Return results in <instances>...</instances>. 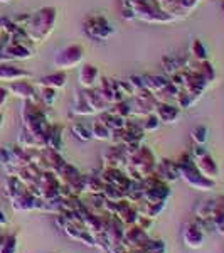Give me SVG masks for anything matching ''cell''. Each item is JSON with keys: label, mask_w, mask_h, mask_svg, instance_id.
Returning <instances> with one entry per match:
<instances>
[{"label": "cell", "mask_w": 224, "mask_h": 253, "mask_svg": "<svg viewBox=\"0 0 224 253\" xmlns=\"http://www.w3.org/2000/svg\"><path fill=\"white\" fill-rule=\"evenodd\" d=\"M56 20H58V10L54 7H44L29 15V22L24 31L34 44L42 42L54 31Z\"/></svg>", "instance_id": "6da1fadb"}, {"label": "cell", "mask_w": 224, "mask_h": 253, "mask_svg": "<svg viewBox=\"0 0 224 253\" xmlns=\"http://www.w3.org/2000/svg\"><path fill=\"white\" fill-rule=\"evenodd\" d=\"M84 32L89 39L101 42V41H108L115 34V27L103 15H91L84 20Z\"/></svg>", "instance_id": "7a4b0ae2"}, {"label": "cell", "mask_w": 224, "mask_h": 253, "mask_svg": "<svg viewBox=\"0 0 224 253\" xmlns=\"http://www.w3.org/2000/svg\"><path fill=\"white\" fill-rule=\"evenodd\" d=\"M84 58V49L79 44H69V46L59 49L54 56V66L66 71V69H73L83 61Z\"/></svg>", "instance_id": "3957f363"}, {"label": "cell", "mask_w": 224, "mask_h": 253, "mask_svg": "<svg viewBox=\"0 0 224 253\" xmlns=\"http://www.w3.org/2000/svg\"><path fill=\"white\" fill-rule=\"evenodd\" d=\"M100 69L93 64H83L78 71V81L81 88H96V84L100 83Z\"/></svg>", "instance_id": "277c9868"}, {"label": "cell", "mask_w": 224, "mask_h": 253, "mask_svg": "<svg viewBox=\"0 0 224 253\" xmlns=\"http://www.w3.org/2000/svg\"><path fill=\"white\" fill-rule=\"evenodd\" d=\"M9 91L14 93L15 96L26 100H34L36 95H37V86H34L32 83H29L27 80H19V81H12L9 83Z\"/></svg>", "instance_id": "5b68a950"}, {"label": "cell", "mask_w": 224, "mask_h": 253, "mask_svg": "<svg viewBox=\"0 0 224 253\" xmlns=\"http://www.w3.org/2000/svg\"><path fill=\"white\" fill-rule=\"evenodd\" d=\"M27 78H31V73L26 71V69L17 68V66H14V64H9V63L0 64V81L12 83V81L27 80Z\"/></svg>", "instance_id": "8992f818"}, {"label": "cell", "mask_w": 224, "mask_h": 253, "mask_svg": "<svg viewBox=\"0 0 224 253\" xmlns=\"http://www.w3.org/2000/svg\"><path fill=\"white\" fill-rule=\"evenodd\" d=\"M155 115L164 124H176L179 118H181V108L174 107L170 103H158L155 108Z\"/></svg>", "instance_id": "52a82bcc"}, {"label": "cell", "mask_w": 224, "mask_h": 253, "mask_svg": "<svg viewBox=\"0 0 224 253\" xmlns=\"http://www.w3.org/2000/svg\"><path fill=\"white\" fill-rule=\"evenodd\" d=\"M142 83H144V88L149 89L152 95H157L162 89H165L169 86L170 80L165 78V76H153V75H145L142 76Z\"/></svg>", "instance_id": "ba28073f"}, {"label": "cell", "mask_w": 224, "mask_h": 253, "mask_svg": "<svg viewBox=\"0 0 224 253\" xmlns=\"http://www.w3.org/2000/svg\"><path fill=\"white\" fill-rule=\"evenodd\" d=\"M162 64H164V69H165L167 75L174 76L186 68V59L177 58V56H165V58L162 59Z\"/></svg>", "instance_id": "9c48e42d"}, {"label": "cell", "mask_w": 224, "mask_h": 253, "mask_svg": "<svg viewBox=\"0 0 224 253\" xmlns=\"http://www.w3.org/2000/svg\"><path fill=\"white\" fill-rule=\"evenodd\" d=\"M66 75L63 71H58L54 75H49V76H44V78L39 80V86H47V88H52V89H59V88H64L66 84Z\"/></svg>", "instance_id": "30bf717a"}, {"label": "cell", "mask_w": 224, "mask_h": 253, "mask_svg": "<svg viewBox=\"0 0 224 253\" xmlns=\"http://www.w3.org/2000/svg\"><path fill=\"white\" fill-rule=\"evenodd\" d=\"M190 58L199 61V63H204V61H207V58H209L204 44H202L199 39H194L192 44H190Z\"/></svg>", "instance_id": "8fae6325"}, {"label": "cell", "mask_w": 224, "mask_h": 253, "mask_svg": "<svg viewBox=\"0 0 224 253\" xmlns=\"http://www.w3.org/2000/svg\"><path fill=\"white\" fill-rule=\"evenodd\" d=\"M110 132L112 130L103 122H95L91 126V135H96L98 138H110Z\"/></svg>", "instance_id": "7c38bea8"}, {"label": "cell", "mask_w": 224, "mask_h": 253, "mask_svg": "<svg viewBox=\"0 0 224 253\" xmlns=\"http://www.w3.org/2000/svg\"><path fill=\"white\" fill-rule=\"evenodd\" d=\"M73 132H75L79 138H83V140H88V138L91 137V128H86L83 124L73 125Z\"/></svg>", "instance_id": "4fadbf2b"}, {"label": "cell", "mask_w": 224, "mask_h": 253, "mask_svg": "<svg viewBox=\"0 0 224 253\" xmlns=\"http://www.w3.org/2000/svg\"><path fill=\"white\" fill-rule=\"evenodd\" d=\"M206 128L204 126H199V128H195L194 132H192V138L194 140H197L199 144H202V142H206Z\"/></svg>", "instance_id": "5bb4252c"}, {"label": "cell", "mask_w": 224, "mask_h": 253, "mask_svg": "<svg viewBox=\"0 0 224 253\" xmlns=\"http://www.w3.org/2000/svg\"><path fill=\"white\" fill-rule=\"evenodd\" d=\"M9 88L5 86H0V108L3 107V105L7 103V98H9Z\"/></svg>", "instance_id": "9a60e30c"}, {"label": "cell", "mask_w": 224, "mask_h": 253, "mask_svg": "<svg viewBox=\"0 0 224 253\" xmlns=\"http://www.w3.org/2000/svg\"><path fill=\"white\" fill-rule=\"evenodd\" d=\"M7 219H5V214H2V211H0V224H5Z\"/></svg>", "instance_id": "2e32d148"}, {"label": "cell", "mask_w": 224, "mask_h": 253, "mask_svg": "<svg viewBox=\"0 0 224 253\" xmlns=\"http://www.w3.org/2000/svg\"><path fill=\"white\" fill-rule=\"evenodd\" d=\"M2 3H9V2H12V0H0Z\"/></svg>", "instance_id": "e0dca14e"}, {"label": "cell", "mask_w": 224, "mask_h": 253, "mask_svg": "<svg viewBox=\"0 0 224 253\" xmlns=\"http://www.w3.org/2000/svg\"><path fill=\"white\" fill-rule=\"evenodd\" d=\"M0 125H2V115H0Z\"/></svg>", "instance_id": "ac0fdd59"}, {"label": "cell", "mask_w": 224, "mask_h": 253, "mask_svg": "<svg viewBox=\"0 0 224 253\" xmlns=\"http://www.w3.org/2000/svg\"><path fill=\"white\" fill-rule=\"evenodd\" d=\"M223 10H224V0H223Z\"/></svg>", "instance_id": "d6986e66"}]
</instances>
